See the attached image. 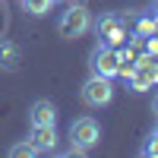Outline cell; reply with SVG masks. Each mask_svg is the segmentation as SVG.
Masks as SVG:
<instances>
[{"instance_id":"obj_1","label":"cell","mask_w":158,"mask_h":158,"mask_svg":"<svg viewBox=\"0 0 158 158\" xmlns=\"http://www.w3.org/2000/svg\"><path fill=\"white\" fill-rule=\"evenodd\" d=\"M70 142H73V155H85L89 149H95L101 142V127L95 117H79L70 123Z\"/></svg>"},{"instance_id":"obj_2","label":"cell","mask_w":158,"mask_h":158,"mask_svg":"<svg viewBox=\"0 0 158 158\" xmlns=\"http://www.w3.org/2000/svg\"><path fill=\"white\" fill-rule=\"evenodd\" d=\"M95 35H98V44H111V48H120L127 44V19L120 13H101L98 22H95Z\"/></svg>"},{"instance_id":"obj_3","label":"cell","mask_w":158,"mask_h":158,"mask_svg":"<svg viewBox=\"0 0 158 158\" xmlns=\"http://www.w3.org/2000/svg\"><path fill=\"white\" fill-rule=\"evenodd\" d=\"M89 29H92V16H89L85 6L73 3V6H67L60 13V22H57L60 38H79V35H85Z\"/></svg>"},{"instance_id":"obj_4","label":"cell","mask_w":158,"mask_h":158,"mask_svg":"<svg viewBox=\"0 0 158 158\" xmlns=\"http://www.w3.org/2000/svg\"><path fill=\"white\" fill-rule=\"evenodd\" d=\"M89 67H92L95 76H104V79L120 76V51L111 48V44H98L89 57Z\"/></svg>"},{"instance_id":"obj_5","label":"cell","mask_w":158,"mask_h":158,"mask_svg":"<svg viewBox=\"0 0 158 158\" xmlns=\"http://www.w3.org/2000/svg\"><path fill=\"white\" fill-rule=\"evenodd\" d=\"M79 95H82V104H89V108H104V104L114 101V85H111V79L92 73V79L82 82V92H79Z\"/></svg>"},{"instance_id":"obj_6","label":"cell","mask_w":158,"mask_h":158,"mask_svg":"<svg viewBox=\"0 0 158 158\" xmlns=\"http://www.w3.org/2000/svg\"><path fill=\"white\" fill-rule=\"evenodd\" d=\"M29 120H32V127H54L57 123V108L48 98H38L29 108Z\"/></svg>"},{"instance_id":"obj_7","label":"cell","mask_w":158,"mask_h":158,"mask_svg":"<svg viewBox=\"0 0 158 158\" xmlns=\"http://www.w3.org/2000/svg\"><path fill=\"white\" fill-rule=\"evenodd\" d=\"M29 142L38 149V155H41V152H54L57 149V130L54 127H32Z\"/></svg>"},{"instance_id":"obj_8","label":"cell","mask_w":158,"mask_h":158,"mask_svg":"<svg viewBox=\"0 0 158 158\" xmlns=\"http://www.w3.org/2000/svg\"><path fill=\"white\" fill-rule=\"evenodd\" d=\"M19 67V44L16 41H0V70L13 73Z\"/></svg>"},{"instance_id":"obj_9","label":"cell","mask_w":158,"mask_h":158,"mask_svg":"<svg viewBox=\"0 0 158 158\" xmlns=\"http://www.w3.org/2000/svg\"><path fill=\"white\" fill-rule=\"evenodd\" d=\"M130 85H133V92H149L155 82H152V76H149V70H142V67H136L133 73H130Z\"/></svg>"},{"instance_id":"obj_10","label":"cell","mask_w":158,"mask_h":158,"mask_svg":"<svg viewBox=\"0 0 158 158\" xmlns=\"http://www.w3.org/2000/svg\"><path fill=\"white\" fill-rule=\"evenodd\" d=\"M19 3H22V10L29 13V16H48L54 0H19Z\"/></svg>"},{"instance_id":"obj_11","label":"cell","mask_w":158,"mask_h":158,"mask_svg":"<svg viewBox=\"0 0 158 158\" xmlns=\"http://www.w3.org/2000/svg\"><path fill=\"white\" fill-rule=\"evenodd\" d=\"M152 32H155V10H146L139 16V22H136V35L139 38H149Z\"/></svg>"},{"instance_id":"obj_12","label":"cell","mask_w":158,"mask_h":158,"mask_svg":"<svg viewBox=\"0 0 158 158\" xmlns=\"http://www.w3.org/2000/svg\"><path fill=\"white\" fill-rule=\"evenodd\" d=\"M32 155H38V149L32 142H16V146H10V158H32Z\"/></svg>"},{"instance_id":"obj_13","label":"cell","mask_w":158,"mask_h":158,"mask_svg":"<svg viewBox=\"0 0 158 158\" xmlns=\"http://www.w3.org/2000/svg\"><path fill=\"white\" fill-rule=\"evenodd\" d=\"M142 155H146V158H149V155H158V139H155V136H149V142L142 146Z\"/></svg>"},{"instance_id":"obj_14","label":"cell","mask_w":158,"mask_h":158,"mask_svg":"<svg viewBox=\"0 0 158 158\" xmlns=\"http://www.w3.org/2000/svg\"><path fill=\"white\" fill-rule=\"evenodd\" d=\"M152 114H155V117H158V95H155V98H152Z\"/></svg>"},{"instance_id":"obj_15","label":"cell","mask_w":158,"mask_h":158,"mask_svg":"<svg viewBox=\"0 0 158 158\" xmlns=\"http://www.w3.org/2000/svg\"><path fill=\"white\" fill-rule=\"evenodd\" d=\"M152 136H155V139H158V123H155V130H152Z\"/></svg>"},{"instance_id":"obj_16","label":"cell","mask_w":158,"mask_h":158,"mask_svg":"<svg viewBox=\"0 0 158 158\" xmlns=\"http://www.w3.org/2000/svg\"><path fill=\"white\" fill-rule=\"evenodd\" d=\"M155 13H158V6H155Z\"/></svg>"},{"instance_id":"obj_17","label":"cell","mask_w":158,"mask_h":158,"mask_svg":"<svg viewBox=\"0 0 158 158\" xmlns=\"http://www.w3.org/2000/svg\"><path fill=\"white\" fill-rule=\"evenodd\" d=\"M54 3H57V0H54Z\"/></svg>"}]
</instances>
